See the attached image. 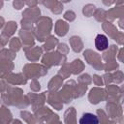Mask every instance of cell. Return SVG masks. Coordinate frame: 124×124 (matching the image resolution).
Here are the masks:
<instances>
[{
    "label": "cell",
    "instance_id": "cell-1",
    "mask_svg": "<svg viewBox=\"0 0 124 124\" xmlns=\"http://www.w3.org/2000/svg\"><path fill=\"white\" fill-rule=\"evenodd\" d=\"M95 46H96V48L98 50H105L108 48V38L103 35V34H99L96 36L95 38Z\"/></svg>",
    "mask_w": 124,
    "mask_h": 124
},
{
    "label": "cell",
    "instance_id": "cell-2",
    "mask_svg": "<svg viewBox=\"0 0 124 124\" xmlns=\"http://www.w3.org/2000/svg\"><path fill=\"white\" fill-rule=\"evenodd\" d=\"M79 124H99V119L96 114L86 112L80 117Z\"/></svg>",
    "mask_w": 124,
    "mask_h": 124
}]
</instances>
